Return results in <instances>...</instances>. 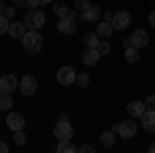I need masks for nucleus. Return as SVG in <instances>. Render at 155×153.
I'll return each instance as SVG.
<instances>
[{"label": "nucleus", "mask_w": 155, "mask_h": 153, "mask_svg": "<svg viewBox=\"0 0 155 153\" xmlns=\"http://www.w3.org/2000/svg\"><path fill=\"white\" fill-rule=\"evenodd\" d=\"M44 48V39L39 35V31L35 29H27V33L23 35V50L27 54H39V50Z\"/></svg>", "instance_id": "nucleus-1"}, {"label": "nucleus", "mask_w": 155, "mask_h": 153, "mask_svg": "<svg viewBox=\"0 0 155 153\" xmlns=\"http://www.w3.org/2000/svg\"><path fill=\"white\" fill-rule=\"evenodd\" d=\"M25 27L27 29H35V31H39V27L46 23V12L41 11V8H31V11L25 15Z\"/></svg>", "instance_id": "nucleus-2"}, {"label": "nucleus", "mask_w": 155, "mask_h": 153, "mask_svg": "<svg viewBox=\"0 0 155 153\" xmlns=\"http://www.w3.org/2000/svg\"><path fill=\"white\" fill-rule=\"evenodd\" d=\"M54 137H56V141H68L72 139V126L68 120H60L58 124L54 126Z\"/></svg>", "instance_id": "nucleus-3"}, {"label": "nucleus", "mask_w": 155, "mask_h": 153, "mask_svg": "<svg viewBox=\"0 0 155 153\" xmlns=\"http://www.w3.org/2000/svg\"><path fill=\"white\" fill-rule=\"evenodd\" d=\"M118 135L122 139H132L134 135H137V122L134 120H122L118 124Z\"/></svg>", "instance_id": "nucleus-4"}, {"label": "nucleus", "mask_w": 155, "mask_h": 153, "mask_svg": "<svg viewBox=\"0 0 155 153\" xmlns=\"http://www.w3.org/2000/svg\"><path fill=\"white\" fill-rule=\"evenodd\" d=\"M112 25H114V29H116V31L126 29V27L130 25V12H126V11L114 12V17H112Z\"/></svg>", "instance_id": "nucleus-5"}, {"label": "nucleus", "mask_w": 155, "mask_h": 153, "mask_svg": "<svg viewBox=\"0 0 155 153\" xmlns=\"http://www.w3.org/2000/svg\"><path fill=\"white\" fill-rule=\"evenodd\" d=\"M19 87H21L23 95H33L37 91V79L33 75H25L23 79L19 81Z\"/></svg>", "instance_id": "nucleus-6"}, {"label": "nucleus", "mask_w": 155, "mask_h": 153, "mask_svg": "<svg viewBox=\"0 0 155 153\" xmlns=\"http://www.w3.org/2000/svg\"><path fill=\"white\" fill-rule=\"evenodd\" d=\"M56 79H58L60 85H72V83L77 81V71L71 68V66H62L56 75Z\"/></svg>", "instance_id": "nucleus-7"}, {"label": "nucleus", "mask_w": 155, "mask_h": 153, "mask_svg": "<svg viewBox=\"0 0 155 153\" xmlns=\"http://www.w3.org/2000/svg\"><path fill=\"white\" fill-rule=\"evenodd\" d=\"M19 87V79L15 75H4L0 77V93H12Z\"/></svg>", "instance_id": "nucleus-8"}, {"label": "nucleus", "mask_w": 155, "mask_h": 153, "mask_svg": "<svg viewBox=\"0 0 155 153\" xmlns=\"http://www.w3.org/2000/svg\"><path fill=\"white\" fill-rule=\"evenodd\" d=\"M6 126H8L11 130H23V126H25L23 114H19V112H11V114L6 116Z\"/></svg>", "instance_id": "nucleus-9"}, {"label": "nucleus", "mask_w": 155, "mask_h": 153, "mask_svg": "<svg viewBox=\"0 0 155 153\" xmlns=\"http://www.w3.org/2000/svg\"><path fill=\"white\" fill-rule=\"evenodd\" d=\"M149 44V33L145 31V29H137L134 33L130 35V46H134V48H145Z\"/></svg>", "instance_id": "nucleus-10"}, {"label": "nucleus", "mask_w": 155, "mask_h": 153, "mask_svg": "<svg viewBox=\"0 0 155 153\" xmlns=\"http://www.w3.org/2000/svg\"><path fill=\"white\" fill-rule=\"evenodd\" d=\"M101 17V8L97 6V4H91L87 11H83L81 12V21L83 23H93V21H97Z\"/></svg>", "instance_id": "nucleus-11"}, {"label": "nucleus", "mask_w": 155, "mask_h": 153, "mask_svg": "<svg viewBox=\"0 0 155 153\" xmlns=\"http://www.w3.org/2000/svg\"><path fill=\"white\" fill-rule=\"evenodd\" d=\"M58 31L60 33H64V35H72L74 31H77V23L68 19V17H62L58 21Z\"/></svg>", "instance_id": "nucleus-12"}, {"label": "nucleus", "mask_w": 155, "mask_h": 153, "mask_svg": "<svg viewBox=\"0 0 155 153\" xmlns=\"http://www.w3.org/2000/svg\"><path fill=\"white\" fill-rule=\"evenodd\" d=\"M143 128L147 132H155V110H145V114L141 116Z\"/></svg>", "instance_id": "nucleus-13"}, {"label": "nucleus", "mask_w": 155, "mask_h": 153, "mask_svg": "<svg viewBox=\"0 0 155 153\" xmlns=\"http://www.w3.org/2000/svg\"><path fill=\"white\" fill-rule=\"evenodd\" d=\"M145 110H147V108H145V101L143 104H141V101H130V104L126 106V112H128L130 118H141L145 114Z\"/></svg>", "instance_id": "nucleus-14"}, {"label": "nucleus", "mask_w": 155, "mask_h": 153, "mask_svg": "<svg viewBox=\"0 0 155 153\" xmlns=\"http://www.w3.org/2000/svg\"><path fill=\"white\" fill-rule=\"evenodd\" d=\"M99 52H97V48H87L83 54V62L87 64V66H93V64H97L99 62Z\"/></svg>", "instance_id": "nucleus-15"}, {"label": "nucleus", "mask_w": 155, "mask_h": 153, "mask_svg": "<svg viewBox=\"0 0 155 153\" xmlns=\"http://www.w3.org/2000/svg\"><path fill=\"white\" fill-rule=\"evenodd\" d=\"M114 31H116V29H114V25L110 23V21H104V23H97V31H95V33L101 37V39H107Z\"/></svg>", "instance_id": "nucleus-16"}, {"label": "nucleus", "mask_w": 155, "mask_h": 153, "mask_svg": "<svg viewBox=\"0 0 155 153\" xmlns=\"http://www.w3.org/2000/svg\"><path fill=\"white\" fill-rule=\"evenodd\" d=\"M8 33H11L15 39H23V35L27 33V27H25V23H11Z\"/></svg>", "instance_id": "nucleus-17"}, {"label": "nucleus", "mask_w": 155, "mask_h": 153, "mask_svg": "<svg viewBox=\"0 0 155 153\" xmlns=\"http://www.w3.org/2000/svg\"><path fill=\"white\" fill-rule=\"evenodd\" d=\"M99 42H101V37L97 35V33H85V35H83V44L87 48H97Z\"/></svg>", "instance_id": "nucleus-18"}, {"label": "nucleus", "mask_w": 155, "mask_h": 153, "mask_svg": "<svg viewBox=\"0 0 155 153\" xmlns=\"http://www.w3.org/2000/svg\"><path fill=\"white\" fill-rule=\"evenodd\" d=\"M124 58H126V62H130V64H134V62H139V48H134V46H130V48H126V52H124Z\"/></svg>", "instance_id": "nucleus-19"}, {"label": "nucleus", "mask_w": 155, "mask_h": 153, "mask_svg": "<svg viewBox=\"0 0 155 153\" xmlns=\"http://www.w3.org/2000/svg\"><path fill=\"white\" fill-rule=\"evenodd\" d=\"M99 139H101V145L104 147H114L116 145V132H112V130L110 132H104Z\"/></svg>", "instance_id": "nucleus-20"}, {"label": "nucleus", "mask_w": 155, "mask_h": 153, "mask_svg": "<svg viewBox=\"0 0 155 153\" xmlns=\"http://www.w3.org/2000/svg\"><path fill=\"white\" fill-rule=\"evenodd\" d=\"M74 151H79V149L71 143V139H68V141H60L58 143V153H74Z\"/></svg>", "instance_id": "nucleus-21"}, {"label": "nucleus", "mask_w": 155, "mask_h": 153, "mask_svg": "<svg viewBox=\"0 0 155 153\" xmlns=\"http://www.w3.org/2000/svg\"><path fill=\"white\" fill-rule=\"evenodd\" d=\"M11 108H12L11 93H0V110H11Z\"/></svg>", "instance_id": "nucleus-22"}, {"label": "nucleus", "mask_w": 155, "mask_h": 153, "mask_svg": "<svg viewBox=\"0 0 155 153\" xmlns=\"http://www.w3.org/2000/svg\"><path fill=\"white\" fill-rule=\"evenodd\" d=\"M68 11H71V8H68L66 4H62V2H56V6H54V15L60 17V19H62V17H66Z\"/></svg>", "instance_id": "nucleus-23"}, {"label": "nucleus", "mask_w": 155, "mask_h": 153, "mask_svg": "<svg viewBox=\"0 0 155 153\" xmlns=\"http://www.w3.org/2000/svg\"><path fill=\"white\" fill-rule=\"evenodd\" d=\"M41 4H44V0H21V2H19V6H27L29 11H31V8H37V6H41Z\"/></svg>", "instance_id": "nucleus-24"}, {"label": "nucleus", "mask_w": 155, "mask_h": 153, "mask_svg": "<svg viewBox=\"0 0 155 153\" xmlns=\"http://www.w3.org/2000/svg\"><path fill=\"white\" fill-rule=\"evenodd\" d=\"M110 50H112V46H110V42H106V39H101V42L97 44V52H99L101 56L110 54Z\"/></svg>", "instance_id": "nucleus-25"}, {"label": "nucleus", "mask_w": 155, "mask_h": 153, "mask_svg": "<svg viewBox=\"0 0 155 153\" xmlns=\"http://www.w3.org/2000/svg\"><path fill=\"white\" fill-rule=\"evenodd\" d=\"M8 29H11V23H8V19H6L4 15H0V35L8 33Z\"/></svg>", "instance_id": "nucleus-26"}, {"label": "nucleus", "mask_w": 155, "mask_h": 153, "mask_svg": "<svg viewBox=\"0 0 155 153\" xmlns=\"http://www.w3.org/2000/svg\"><path fill=\"white\" fill-rule=\"evenodd\" d=\"M74 83H77L79 87H87V85H89V75H87V72H79Z\"/></svg>", "instance_id": "nucleus-27"}, {"label": "nucleus", "mask_w": 155, "mask_h": 153, "mask_svg": "<svg viewBox=\"0 0 155 153\" xmlns=\"http://www.w3.org/2000/svg\"><path fill=\"white\" fill-rule=\"evenodd\" d=\"M89 6H91V2H89V0H74V8H77V11H87V8H89Z\"/></svg>", "instance_id": "nucleus-28"}, {"label": "nucleus", "mask_w": 155, "mask_h": 153, "mask_svg": "<svg viewBox=\"0 0 155 153\" xmlns=\"http://www.w3.org/2000/svg\"><path fill=\"white\" fill-rule=\"evenodd\" d=\"M12 139H15L17 145H25V141H27V137H25L23 130H15V137H12Z\"/></svg>", "instance_id": "nucleus-29"}, {"label": "nucleus", "mask_w": 155, "mask_h": 153, "mask_svg": "<svg viewBox=\"0 0 155 153\" xmlns=\"http://www.w3.org/2000/svg\"><path fill=\"white\" fill-rule=\"evenodd\" d=\"M145 108H147V110H155V95H149V97L145 99Z\"/></svg>", "instance_id": "nucleus-30"}, {"label": "nucleus", "mask_w": 155, "mask_h": 153, "mask_svg": "<svg viewBox=\"0 0 155 153\" xmlns=\"http://www.w3.org/2000/svg\"><path fill=\"white\" fill-rule=\"evenodd\" d=\"M15 8H12V6H4V12H2V15H4V17H6V19H8V21H11L12 17H15Z\"/></svg>", "instance_id": "nucleus-31"}, {"label": "nucleus", "mask_w": 155, "mask_h": 153, "mask_svg": "<svg viewBox=\"0 0 155 153\" xmlns=\"http://www.w3.org/2000/svg\"><path fill=\"white\" fill-rule=\"evenodd\" d=\"M79 151H83V153H93V151H95V147H93V145H83V147H79Z\"/></svg>", "instance_id": "nucleus-32"}, {"label": "nucleus", "mask_w": 155, "mask_h": 153, "mask_svg": "<svg viewBox=\"0 0 155 153\" xmlns=\"http://www.w3.org/2000/svg\"><path fill=\"white\" fill-rule=\"evenodd\" d=\"M66 17H68V19H72V21H74V19H77V8H72V11H68V15H66Z\"/></svg>", "instance_id": "nucleus-33"}, {"label": "nucleus", "mask_w": 155, "mask_h": 153, "mask_svg": "<svg viewBox=\"0 0 155 153\" xmlns=\"http://www.w3.org/2000/svg\"><path fill=\"white\" fill-rule=\"evenodd\" d=\"M8 151V145H6V143H2L0 141V153H6Z\"/></svg>", "instance_id": "nucleus-34"}, {"label": "nucleus", "mask_w": 155, "mask_h": 153, "mask_svg": "<svg viewBox=\"0 0 155 153\" xmlns=\"http://www.w3.org/2000/svg\"><path fill=\"white\" fill-rule=\"evenodd\" d=\"M112 17H114V15H112V12H104V21H110V23H112Z\"/></svg>", "instance_id": "nucleus-35"}, {"label": "nucleus", "mask_w": 155, "mask_h": 153, "mask_svg": "<svg viewBox=\"0 0 155 153\" xmlns=\"http://www.w3.org/2000/svg\"><path fill=\"white\" fill-rule=\"evenodd\" d=\"M149 23H151V27H155V11L149 15Z\"/></svg>", "instance_id": "nucleus-36"}, {"label": "nucleus", "mask_w": 155, "mask_h": 153, "mask_svg": "<svg viewBox=\"0 0 155 153\" xmlns=\"http://www.w3.org/2000/svg\"><path fill=\"white\" fill-rule=\"evenodd\" d=\"M122 46H124V48H130V37H128V39H122Z\"/></svg>", "instance_id": "nucleus-37"}, {"label": "nucleus", "mask_w": 155, "mask_h": 153, "mask_svg": "<svg viewBox=\"0 0 155 153\" xmlns=\"http://www.w3.org/2000/svg\"><path fill=\"white\" fill-rule=\"evenodd\" d=\"M2 12H4V2L0 0V15H2Z\"/></svg>", "instance_id": "nucleus-38"}, {"label": "nucleus", "mask_w": 155, "mask_h": 153, "mask_svg": "<svg viewBox=\"0 0 155 153\" xmlns=\"http://www.w3.org/2000/svg\"><path fill=\"white\" fill-rule=\"evenodd\" d=\"M149 151H151V153H155V143L151 145V147H149Z\"/></svg>", "instance_id": "nucleus-39"}, {"label": "nucleus", "mask_w": 155, "mask_h": 153, "mask_svg": "<svg viewBox=\"0 0 155 153\" xmlns=\"http://www.w3.org/2000/svg\"><path fill=\"white\" fill-rule=\"evenodd\" d=\"M48 2H54V0H44V4H48Z\"/></svg>", "instance_id": "nucleus-40"}, {"label": "nucleus", "mask_w": 155, "mask_h": 153, "mask_svg": "<svg viewBox=\"0 0 155 153\" xmlns=\"http://www.w3.org/2000/svg\"><path fill=\"white\" fill-rule=\"evenodd\" d=\"M11 2H17V4H19V2H21V0H11Z\"/></svg>", "instance_id": "nucleus-41"}]
</instances>
